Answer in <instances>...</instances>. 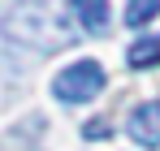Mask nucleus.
Returning <instances> with one entry per match:
<instances>
[{"instance_id":"1","label":"nucleus","mask_w":160,"mask_h":151,"mask_svg":"<svg viewBox=\"0 0 160 151\" xmlns=\"http://www.w3.org/2000/svg\"><path fill=\"white\" fill-rule=\"evenodd\" d=\"M104 91V69H100V61H74L69 69H61L52 78V95L65 104H87L95 100Z\"/></svg>"},{"instance_id":"2","label":"nucleus","mask_w":160,"mask_h":151,"mask_svg":"<svg viewBox=\"0 0 160 151\" xmlns=\"http://www.w3.org/2000/svg\"><path fill=\"white\" fill-rule=\"evenodd\" d=\"M130 138L138 143V147H147V151H156L160 147V100H147V104H138L130 112Z\"/></svg>"},{"instance_id":"3","label":"nucleus","mask_w":160,"mask_h":151,"mask_svg":"<svg viewBox=\"0 0 160 151\" xmlns=\"http://www.w3.org/2000/svg\"><path fill=\"white\" fill-rule=\"evenodd\" d=\"M69 13L78 17L87 35H104L108 30V0H69Z\"/></svg>"},{"instance_id":"4","label":"nucleus","mask_w":160,"mask_h":151,"mask_svg":"<svg viewBox=\"0 0 160 151\" xmlns=\"http://www.w3.org/2000/svg\"><path fill=\"white\" fill-rule=\"evenodd\" d=\"M126 65H130V69H152V65H160V35L134 39L130 48H126Z\"/></svg>"},{"instance_id":"5","label":"nucleus","mask_w":160,"mask_h":151,"mask_svg":"<svg viewBox=\"0 0 160 151\" xmlns=\"http://www.w3.org/2000/svg\"><path fill=\"white\" fill-rule=\"evenodd\" d=\"M160 13V0H130L126 4V26H147Z\"/></svg>"},{"instance_id":"6","label":"nucleus","mask_w":160,"mask_h":151,"mask_svg":"<svg viewBox=\"0 0 160 151\" xmlns=\"http://www.w3.org/2000/svg\"><path fill=\"white\" fill-rule=\"evenodd\" d=\"M108 134H112V129H108L104 117H95V121H87V125H82V138H87V143H104Z\"/></svg>"}]
</instances>
